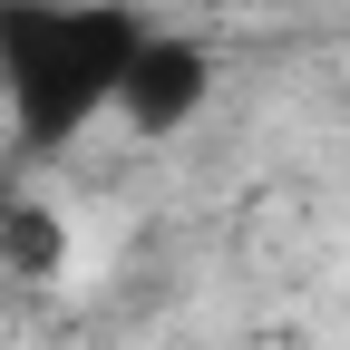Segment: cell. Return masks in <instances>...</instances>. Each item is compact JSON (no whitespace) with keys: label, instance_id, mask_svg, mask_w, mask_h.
<instances>
[{"label":"cell","instance_id":"cell-1","mask_svg":"<svg viewBox=\"0 0 350 350\" xmlns=\"http://www.w3.org/2000/svg\"><path fill=\"white\" fill-rule=\"evenodd\" d=\"M146 20L126 0H10L0 10V88L20 107V137L68 146L117 98Z\"/></svg>","mask_w":350,"mask_h":350},{"label":"cell","instance_id":"cell-2","mask_svg":"<svg viewBox=\"0 0 350 350\" xmlns=\"http://www.w3.org/2000/svg\"><path fill=\"white\" fill-rule=\"evenodd\" d=\"M204 98H214V49L185 29H146L107 107L126 117V137H175V126L204 117Z\"/></svg>","mask_w":350,"mask_h":350},{"label":"cell","instance_id":"cell-3","mask_svg":"<svg viewBox=\"0 0 350 350\" xmlns=\"http://www.w3.org/2000/svg\"><path fill=\"white\" fill-rule=\"evenodd\" d=\"M0 262H10L20 282H59V273H68V224H59V204H39V195L0 204Z\"/></svg>","mask_w":350,"mask_h":350}]
</instances>
